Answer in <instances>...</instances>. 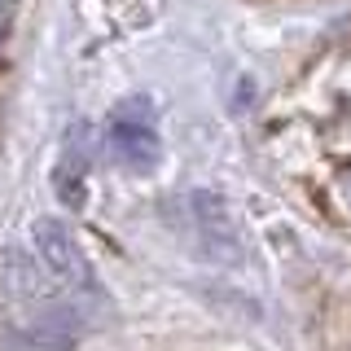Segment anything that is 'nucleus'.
<instances>
[{"label": "nucleus", "mask_w": 351, "mask_h": 351, "mask_svg": "<svg viewBox=\"0 0 351 351\" xmlns=\"http://www.w3.org/2000/svg\"><path fill=\"white\" fill-rule=\"evenodd\" d=\"M106 141L114 149L119 162H128L132 171H154L162 162V141H158V128H154V114L141 97L114 106L106 119Z\"/></svg>", "instance_id": "f257e3e1"}, {"label": "nucleus", "mask_w": 351, "mask_h": 351, "mask_svg": "<svg viewBox=\"0 0 351 351\" xmlns=\"http://www.w3.org/2000/svg\"><path fill=\"white\" fill-rule=\"evenodd\" d=\"M31 241H36L40 268H49V277L58 281V285H66V290H80V285L93 281L84 246L75 241V233L62 224V219H36V224H31Z\"/></svg>", "instance_id": "f03ea898"}, {"label": "nucleus", "mask_w": 351, "mask_h": 351, "mask_svg": "<svg viewBox=\"0 0 351 351\" xmlns=\"http://www.w3.org/2000/svg\"><path fill=\"white\" fill-rule=\"evenodd\" d=\"M27 334H31V343L53 347V351L75 347L80 334H84V307L80 303H49L36 321L27 325Z\"/></svg>", "instance_id": "7ed1b4c3"}, {"label": "nucleus", "mask_w": 351, "mask_h": 351, "mask_svg": "<svg viewBox=\"0 0 351 351\" xmlns=\"http://www.w3.org/2000/svg\"><path fill=\"white\" fill-rule=\"evenodd\" d=\"M84 176H88V167H84V154H80V149H75V154H66V158H62V167L53 171L58 197H62L66 206H84V193H88Z\"/></svg>", "instance_id": "20e7f679"}, {"label": "nucleus", "mask_w": 351, "mask_h": 351, "mask_svg": "<svg viewBox=\"0 0 351 351\" xmlns=\"http://www.w3.org/2000/svg\"><path fill=\"white\" fill-rule=\"evenodd\" d=\"M338 184H343V193H347V202H351V162L338 171Z\"/></svg>", "instance_id": "39448f33"}]
</instances>
